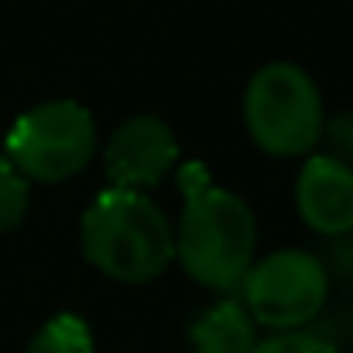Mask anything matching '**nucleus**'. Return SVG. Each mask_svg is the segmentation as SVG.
<instances>
[{
	"label": "nucleus",
	"instance_id": "f257e3e1",
	"mask_svg": "<svg viewBox=\"0 0 353 353\" xmlns=\"http://www.w3.org/2000/svg\"><path fill=\"white\" fill-rule=\"evenodd\" d=\"M181 184V219L173 225V260L188 277L212 291H232L243 284L256 256V219L250 205L215 184L205 163L188 159L176 173Z\"/></svg>",
	"mask_w": 353,
	"mask_h": 353
},
{
	"label": "nucleus",
	"instance_id": "9d476101",
	"mask_svg": "<svg viewBox=\"0 0 353 353\" xmlns=\"http://www.w3.org/2000/svg\"><path fill=\"white\" fill-rule=\"evenodd\" d=\"M32 205V181L8 159L0 156V232H14Z\"/></svg>",
	"mask_w": 353,
	"mask_h": 353
},
{
	"label": "nucleus",
	"instance_id": "1a4fd4ad",
	"mask_svg": "<svg viewBox=\"0 0 353 353\" xmlns=\"http://www.w3.org/2000/svg\"><path fill=\"white\" fill-rule=\"evenodd\" d=\"M25 353H94L90 325L80 315H52L28 343Z\"/></svg>",
	"mask_w": 353,
	"mask_h": 353
},
{
	"label": "nucleus",
	"instance_id": "6e6552de",
	"mask_svg": "<svg viewBox=\"0 0 353 353\" xmlns=\"http://www.w3.org/2000/svg\"><path fill=\"white\" fill-rule=\"evenodd\" d=\"M188 336L198 353H253V346L260 343L253 315L236 298H222L198 312Z\"/></svg>",
	"mask_w": 353,
	"mask_h": 353
},
{
	"label": "nucleus",
	"instance_id": "7ed1b4c3",
	"mask_svg": "<svg viewBox=\"0 0 353 353\" xmlns=\"http://www.w3.org/2000/svg\"><path fill=\"white\" fill-rule=\"evenodd\" d=\"M243 118L250 139L270 156H308L325 128L319 83L294 63H267L253 73Z\"/></svg>",
	"mask_w": 353,
	"mask_h": 353
},
{
	"label": "nucleus",
	"instance_id": "423d86ee",
	"mask_svg": "<svg viewBox=\"0 0 353 353\" xmlns=\"http://www.w3.org/2000/svg\"><path fill=\"white\" fill-rule=\"evenodd\" d=\"M181 159L173 128L156 114H135L114 128L104 145V173L111 188L149 194Z\"/></svg>",
	"mask_w": 353,
	"mask_h": 353
},
{
	"label": "nucleus",
	"instance_id": "0eeeda50",
	"mask_svg": "<svg viewBox=\"0 0 353 353\" xmlns=\"http://www.w3.org/2000/svg\"><path fill=\"white\" fill-rule=\"evenodd\" d=\"M294 205L301 222L325 236L339 239L353 232V166L329 156L308 152L294 181Z\"/></svg>",
	"mask_w": 353,
	"mask_h": 353
},
{
	"label": "nucleus",
	"instance_id": "f03ea898",
	"mask_svg": "<svg viewBox=\"0 0 353 353\" xmlns=\"http://www.w3.org/2000/svg\"><path fill=\"white\" fill-rule=\"evenodd\" d=\"M80 246L104 277L145 284L173 263V225L149 194L108 188L83 212Z\"/></svg>",
	"mask_w": 353,
	"mask_h": 353
},
{
	"label": "nucleus",
	"instance_id": "f8f14e48",
	"mask_svg": "<svg viewBox=\"0 0 353 353\" xmlns=\"http://www.w3.org/2000/svg\"><path fill=\"white\" fill-rule=\"evenodd\" d=\"M322 139L329 142V156L353 166V111H343L336 118H325Z\"/></svg>",
	"mask_w": 353,
	"mask_h": 353
},
{
	"label": "nucleus",
	"instance_id": "20e7f679",
	"mask_svg": "<svg viewBox=\"0 0 353 353\" xmlns=\"http://www.w3.org/2000/svg\"><path fill=\"white\" fill-rule=\"evenodd\" d=\"M97 152L94 114L80 101H46L25 111L4 142V156L28 181L59 184L77 176Z\"/></svg>",
	"mask_w": 353,
	"mask_h": 353
},
{
	"label": "nucleus",
	"instance_id": "9b49d317",
	"mask_svg": "<svg viewBox=\"0 0 353 353\" xmlns=\"http://www.w3.org/2000/svg\"><path fill=\"white\" fill-rule=\"evenodd\" d=\"M253 353H339L336 343L312 329H291V332H270L253 346Z\"/></svg>",
	"mask_w": 353,
	"mask_h": 353
},
{
	"label": "nucleus",
	"instance_id": "39448f33",
	"mask_svg": "<svg viewBox=\"0 0 353 353\" xmlns=\"http://www.w3.org/2000/svg\"><path fill=\"white\" fill-rule=\"evenodd\" d=\"M243 305L256 325L291 332L315 322L329 301V270L308 250H274L243 277Z\"/></svg>",
	"mask_w": 353,
	"mask_h": 353
}]
</instances>
